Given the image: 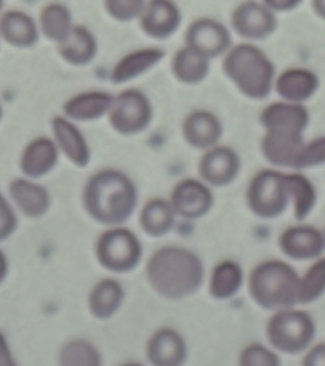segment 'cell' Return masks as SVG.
<instances>
[{
    "label": "cell",
    "instance_id": "cell-22",
    "mask_svg": "<svg viewBox=\"0 0 325 366\" xmlns=\"http://www.w3.org/2000/svg\"><path fill=\"white\" fill-rule=\"evenodd\" d=\"M165 51L160 48L138 49L125 54L114 66L111 71V80L116 84L131 81L141 76L165 57Z\"/></svg>",
    "mask_w": 325,
    "mask_h": 366
},
{
    "label": "cell",
    "instance_id": "cell-24",
    "mask_svg": "<svg viewBox=\"0 0 325 366\" xmlns=\"http://www.w3.org/2000/svg\"><path fill=\"white\" fill-rule=\"evenodd\" d=\"M309 112L301 103L274 102L261 114V122L267 129H287L304 132L309 123Z\"/></svg>",
    "mask_w": 325,
    "mask_h": 366
},
{
    "label": "cell",
    "instance_id": "cell-2",
    "mask_svg": "<svg viewBox=\"0 0 325 366\" xmlns=\"http://www.w3.org/2000/svg\"><path fill=\"white\" fill-rule=\"evenodd\" d=\"M148 280L154 289L170 299H180L197 290L202 280L198 257L184 249L165 248L151 257Z\"/></svg>",
    "mask_w": 325,
    "mask_h": 366
},
{
    "label": "cell",
    "instance_id": "cell-6",
    "mask_svg": "<svg viewBox=\"0 0 325 366\" xmlns=\"http://www.w3.org/2000/svg\"><path fill=\"white\" fill-rule=\"evenodd\" d=\"M291 199L287 174L264 170L251 180L247 190V202L257 216L274 219L284 213Z\"/></svg>",
    "mask_w": 325,
    "mask_h": 366
},
{
    "label": "cell",
    "instance_id": "cell-43",
    "mask_svg": "<svg viewBox=\"0 0 325 366\" xmlns=\"http://www.w3.org/2000/svg\"><path fill=\"white\" fill-rule=\"evenodd\" d=\"M313 9L316 16L325 20V0H313Z\"/></svg>",
    "mask_w": 325,
    "mask_h": 366
},
{
    "label": "cell",
    "instance_id": "cell-3",
    "mask_svg": "<svg viewBox=\"0 0 325 366\" xmlns=\"http://www.w3.org/2000/svg\"><path fill=\"white\" fill-rule=\"evenodd\" d=\"M222 69L238 90L249 99H265L272 91L275 69L267 54L255 45L229 48Z\"/></svg>",
    "mask_w": 325,
    "mask_h": 366
},
{
    "label": "cell",
    "instance_id": "cell-14",
    "mask_svg": "<svg viewBox=\"0 0 325 366\" xmlns=\"http://www.w3.org/2000/svg\"><path fill=\"white\" fill-rule=\"evenodd\" d=\"M239 170L238 154L228 147L214 146L202 157L200 174L207 183L214 186L229 184Z\"/></svg>",
    "mask_w": 325,
    "mask_h": 366
},
{
    "label": "cell",
    "instance_id": "cell-33",
    "mask_svg": "<svg viewBox=\"0 0 325 366\" xmlns=\"http://www.w3.org/2000/svg\"><path fill=\"white\" fill-rule=\"evenodd\" d=\"M325 292V257L316 260L304 277H299V303L315 302Z\"/></svg>",
    "mask_w": 325,
    "mask_h": 366
},
{
    "label": "cell",
    "instance_id": "cell-34",
    "mask_svg": "<svg viewBox=\"0 0 325 366\" xmlns=\"http://www.w3.org/2000/svg\"><path fill=\"white\" fill-rule=\"evenodd\" d=\"M62 365H99V355L93 345L84 340H73L62 348L59 355Z\"/></svg>",
    "mask_w": 325,
    "mask_h": 366
},
{
    "label": "cell",
    "instance_id": "cell-5",
    "mask_svg": "<svg viewBox=\"0 0 325 366\" xmlns=\"http://www.w3.org/2000/svg\"><path fill=\"white\" fill-rule=\"evenodd\" d=\"M316 326L306 312L282 309L274 315L267 326V336L277 350L299 354L313 342Z\"/></svg>",
    "mask_w": 325,
    "mask_h": 366
},
{
    "label": "cell",
    "instance_id": "cell-9",
    "mask_svg": "<svg viewBox=\"0 0 325 366\" xmlns=\"http://www.w3.org/2000/svg\"><path fill=\"white\" fill-rule=\"evenodd\" d=\"M185 43L187 47L211 59L229 50L231 36L227 28L218 20L202 17L188 26Z\"/></svg>",
    "mask_w": 325,
    "mask_h": 366
},
{
    "label": "cell",
    "instance_id": "cell-42",
    "mask_svg": "<svg viewBox=\"0 0 325 366\" xmlns=\"http://www.w3.org/2000/svg\"><path fill=\"white\" fill-rule=\"evenodd\" d=\"M8 270L9 264L7 257L0 250V285L4 282L6 277H7Z\"/></svg>",
    "mask_w": 325,
    "mask_h": 366
},
{
    "label": "cell",
    "instance_id": "cell-10",
    "mask_svg": "<svg viewBox=\"0 0 325 366\" xmlns=\"http://www.w3.org/2000/svg\"><path fill=\"white\" fill-rule=\"evenodd\" d=\"M231 24L239 36L258 40L272 34L278 22L274 11L264 3L247 0L233 11Z\"/></svg>",
    "mask_w": 325,
    "mask_h": 366
},
{
    "label": "cell",
    "instance_id": "cell-19",
    "mask_svg": "<svg viewBox=\"0 0 325 366\" xmlns=\"http://www.w3.org/2000/svg\"><path fill=\"white\" fill-rule=\"evenodd\" d=\"M114 97L104 91H87L68 99L63 111L68 119L76 122H93L110 113Z\"/></svg>",
    "mask_w": 325,
    "mask_h": 366
},
{
    "label": "cell",
    "instance_id": "cell-27",
    "mask_svg": "<svg viewBox=\"0 0 325 366\" xmlns=\"http://www.w3.org/2000/svg\"><path fill=\"white\" fill-rule=\"evenodd\" d=\"M210 60L193 49L185 46L174 54L172 73L180 82L185 84H198L207 76Z\"/></svg>",
    "mask_w": 325,
    "mask_h": 366
},
{
    "label": "cell",
    "instance_id": "cell-32",
    "mask_svg": "<svg viewBox=\"0 0 325 366\" xmlns=\"http://www.w3.org/2000/svg\"><path fill=\"white\" fill-rule=\"evenodd\" d=\"M291 199L295 206V217L299 220L304 219L316 204L315 187L307 177L301 174H287Z\"/></svg>",
    "mask_w": 325,
    "mask_h": 366
},
{
    "label": "cell",
    "instance_id": "cell-38",
    "mask_svg": "<svg viewBox=\"0 0 325 366\" xmlns=\"http://www.w3.org/2000/svg\"><path fill=\"white\" fill-rule=\"evenodd\" d=\"M17 217L14 208L0 193V242L9 239L17 228Z\"/></svg>",
    "mask_w": 325,
    "mask_h": 366
},
{
    "label": "cell",
    "instance_id": "cell-36",
    "mask_svg": "<svg viewBox=\"0 0 325 366\" xmlns=\"http://www.w3.org/2000/svg\"><path fill=\"white\" fill-rule=\"evenodd\" d=\"M325 163V137H318L304 144L301 153L294 166V169L301 170L315 167Z\"/></svg>",
    "mask_w": 325,
    "mask_h": 366
},
{
    "label": "cell",
    "instance_id": "cell-39",
    "mask_svg": "<svg viewBox=\"0 0 325 366\" xmlns=\"http://www.w3.org/2000/svg\"><path fill=\"white\" fill-rule=\"evenodd\" d=\"M302 363L307 366H325L324 343H319V345L314 346L312 349H310L306 356L304 357V360Z\"/></svg>",
    "mask_w": 325,
    "mask_h": 366
},
{
    "label": "cell",
    "instance_id": "cell-44",
    "mask_svg": "<svg viewBox=\"0 0 325 366\" xmlns=\"http://www.w3.org/2000/svg\"><path fill=\"white\" fill-rule=\"evenodd\" d=\"M2 114H3L2 107H1V104H0V122H1Z\"/></svg>",
    "mask_w": 325,
    "mask_h": 366
},
{
    "label": "cell",
    "instance_id": "cell-30",
    "mask_svg": "<svg viewBox=\"0 0 325 366\" xmlns=\"http://www.w3.org/2000/svg\"><path fill=\"white\" fill-rule=\"evenodd\" d=\"M174 223L172 205L162 199H153L143 209L141 224L148 234L160 237L167 233Z\"/></svg>",
    "mask_w": 325,
    "mask_h": 366
},
{
    "label": "cell",
    "instance_id": "cell-37",
    "mask_svg": "<svg viewBox=\"0 0 325 366\" xmlns=\"http://www.w3.org/2000/svg\"><path fill=\"white\" fill-rule=\"evenodd\" d=\"M279 357L275 353L259 345H252L244 349L241 356V365L247 366H278Z\"/></svg>",
    "mask_w": 325,
    "mask_h": 366
},
{
    "label": "cell",
    "instance_id": "cell-16",
    "mask_svg": "<svg viewBox=\"0 0 325 366\" xmlns=\"http://www.w3.org/2000/svg\"><path fill=\"white\" fill-rule=\"evenodd\" d=\"M59 149L47 137H36L29 142L20 157V170L31 179L50 173L58 162Z\"/></svg>",
    "mask_w": 325,
    "mask_h": 366
},
{
    "label": "cell",
    "instance_id": "cell-40",
    "mask_svg": "<svg viewBox=\"0 0 325 366\" xmlns=\"http://www.w3.org/2000/svg\"><path fill=\"white\" fill-rule=\"evenodd\" d=\"M273 11H287L298 7L302 0H262Z\"/></svg>",
    "mask_w": 325,
    "mask_h": 366
},
{
    "label": "cell",
    "instance_id": "cell-7",
    "mask_svg": "<svg viewBox=\"0 0 325 366\" xmlns=\"http://www.w3.org/2000/svg\"><path fill=\"white\" fill-rule=\"evenodd\" d=\"M153 117V105L141 91L135 89L123 91L114 97L108 113L111 127L122 134H135L145 130Z\"/></svg>",
    "mask_w": 325,
    "mask_h": 366
},
{
    "label": "cell",
    "instance_id": "cell-18",
    "mask_svg": "<svg viewBox=\"0 0 325 366\" xmlns=\"http://www.w3.org/2000/svg\"><path fill=\"white\" fill-rule=\"evenodd\" d=\"M210 189L195 179L179 182L172 193L174 211L188 219H195L207 213L212 205Z\"/></svg>",
    "mask_w": 325,
    "mask_h": 366
},
{
    "label": "cell",
    "instance_id": "cell-41",
    "mask_svg": "<svg viewBox=\"0 0 325 366\" xmlns=\"http://www.w3.org/2000/svg\"><path fill=\"white\" fill-rule=\"evenodd\" d=\"M16 365L8 340L5 335L0 332V366H14Z\"/></svg>",
    "mask_w": 325,
    "mask_h": 366
},
{
    "label": "cell",
    "instance_id": "cell-20",
    "mask_svg": "<svg viewBox=\"0 0 325 366\" xmlns=\"http://www.w3.org/2000/svg\"><path fill=\"white\" fill-rule=\"evenodd\" d=\"M0 37L14 47H33L39 39L38 26L24 11H8L0 17Z\"/></svg>",
    "mask_w": 325,
    "mask_h": 366
},
{
    "label": "cell",
    "instance_id": "cell-46",
    "mask_svg": "<svg viewBox=\"0 0 325 366\" xmlns=\"http://www.w3.org/2000/svg\"><path fill=\"white\" fill-rule=\"evenodd\" d=\"M324 237H325V232H324Z\"/></svg>",
    "mask_w": 325,
    "mask_h": 366
},
{
    "label": "cell",
    "instance_id": "cell-12",
    "mask_svg": "<svg viewBox=\"0 0 325 366\" xmlns=\"http://www.w3.org/2000/svg\"><path fill=\"white\" fill-rule=\"evenodd\" d=\"M139 19L140 26L148 36L165 39L178 30L182 14L173 0H148Z\"/></svg>",
    "mask_w": 325,
    "mask_h": 366
},
{
    "label": "cell",
    "instance_id": "cell-31",
    "mask_svg": "<svg viewBox=\"0 0 325 366\" xmlns=\"http://www.w3.org/2000/svg\"><path fill=\"white\" fill-rule=\"evenodd\" d=\"M242 282V272L233 262H225L214 269L210 292L218 299H227L238 292Z\"/></svg>",
    "mask_w": 325,
    "mask_h": 366
},
{
    "label": "cell",
    "instance_id": "cell-45",
    "mask_svg": "<svg viewBox=\"0 0 325 366\" xmlns=\"http://www.w3.org/2000/svg\"><path fill=\"white\" fill-rule=\"evenodd\" d=\"M3 5H4V0H0V11L2 10Z\"/></svg>",
    "mask_w": 325,
    "mask_h": 366
},
{
    "label": "cell",
    "instance_id": "cell-29",
    "mask_svg": "<svg viewBox=\"0 0 325 366\" xmlns=\"http://www.w3.org/2000/svg\"><path fill=\"white\" fill-rule=\"evenodd\" d=\"M124 292L115 280H105L96 285L90 297V307L94 316L105 319L115 313L121 305Z\"/></svg>",
    "mask_w": 325,
    "mask_h": 366
},
{
    "label": "cell",
    "instance_id": "cell-25",
    "mask_svg": "<svg viewBox=\"0 0 325 366\" xmlns=\"http://www.w3.org/2000/svg\"><path fill=\"white\" fill-rule=\"evenodd\" d=\"M59 56L74 66H82L93 61L97 53V41L94 34L82 25H73L71 33L58 43Z\"/></svg>",
    "mask_w": 325,
    "mask_h": 366
},
{
    "label": "cell",
    "instance_id": "cell-26",
    "mask_svg": "<svg viewBox=\"0 0 325 366\" xmlns=\"http://www.w3.org/2000/svg\"><path fill=\"white\" fill-rule=\"evenodd\" d=\"M148 355L153 365H179L185 357V345L175 331L162 329L150 340Z\"/></svg>",
    "mask_w": 325,
    "mask_h": 366
},
{
    "label": "cell",
    "instance_id": "cell-11",
    "mask_svg": "<svg viewBox=\"0 0 325 366\" xmlns=\"http://www.w3.org/2000/svg\"><path fill=\"white\" fill-rule=\"evenodd\" d=\"M302 134L287 129H267L262 142L265 159L276 166L294 168L305 144Z\"/></svg>",
    "mask_w": 325,
    "mask_h": 366
},
{
    "label": "cell",
    "instance_id": "cell-21",
    "mask_svg": "<svg viewBox=\"0 0 325 366\" xmlns=\"http://www.w3.org/2000/svg\"><path fill=\"white\" fill-rule=\"evenodd\" d=\"M11 199L25 216H44L51 207L50 193L44 186L25 179H16L9 186Z\"/></svg>",
    "mask_w": 325,
    "mask_h": 366
},
{
    "label": "cell",
    "instance_id": "cell-35",
    "mask_svg": "<svg viewBox=\"0 0 325 366\" xmlns=\"http://www.w3.org/2000/svg\"><path fill=\"white\" fill-rule=\"evenodd\" d=\"M147 0H104L108 16L119 22H130L139 19Z\"/></svg>",
    "mask_w": 325,
    "mask_h": 366
},
{
    "label": "cell",
    "instance_id": "cell-4",
    "mask_svg": "<svg viewBox=\"0 0 325 366\" xmlns=\"http://www.w3.org/2000/svg\"><path fill=\"white\" fill-rule=\"evenodd\" d=\"M299 277L292 266L281 260H267L251 274V296L262 307L292 308L299 303Z\"/></svg>",
    "mask_w": 325,
    "mask_h": 366
},
{
    "label": "cell",
    "instance_id": "cell-13",
    "mask_svg": "<svg viewBox=\"0 0 325 366\" xmlns=\"http://www.w3.org/2000/svg\"><path fill=\"white\" fill-rule=\"evenodd\" d=\"M279 246L290 259H313L324 252L325 237L321 231L311 226H295L282 233Z\"/></svg>",
    "mask_w": 325,
    "mask_h": 366
},
{
    "label": "cell",
    "instance_id": "cell-17",
    "mask_svg": "<svg viewBox=\"0 0 325 366\" xmlns=\"http://www.w3.org/2000/svg\"><path fill=\"white\" fill-rule=\"evenodd\" d=\"M182 130L185 142L192 147L210 149L221 139L222 125L218 117L210 112L196 110L185 117Z\"/></svg>",
    "mask_w": 325,
    "mask_h": 366
},
{
    "label": "cell",
    "instance_id": "cell-1",
    "mask_svg": "<svg viewBox=\"0 0 325 366\" xmlns=\"http://www.w3.org/2000/svg\"><path fill=\"white\" fill-rule=\"evenodd\" d=\"M136 189L125 174L104 170L94 174L84 191V204L94 219L107 224L125 222L136 204Z\"/></svg>",
    "mask_w": 325,
    "mask_h": 366
},
{
    "label": "cell",
    "instance_id": "cell-28",
    "mask_svg": "<svg viewBox=\"0 0 325 366\" xmlns=\"http://www.w3.org/2000/svg\"><path fill=\"white\" fill-rule=\"evenodd\" d=\"M73 19L68 7L61 3H51L40 14V28L51 41L58 43L68 36L73 29Z\"/></svg>",
    "mask_w": 325,
    "mask_h": 366
},
{
    "label": "cell",
    "instance_id": "cell-23",
    "mask_svg": "<svg viewBox=\"0 0 325 366\" xmlns=\"http://www.w3.org/2000/svg\"><path fill=\"white\" fill-rule=\"evenodd\" d=\"M319 77L312 71L292 68L277 79L276 90L287 102L301 103L311 99L318 91Z\"/></svg>",
    "mask_w": 325,
    "mask_h": 366
},
{
    "label": "cell",
    "instance_id": "cell-8",
    "mask_svg": "<svg viewBox=\"0 0 325 366\" xmlns=\"http://www.w3.org/2000/svg\"><path fill=\"white\" fill-rule=\"evenodd\" d=\"M96 250L102 265L115 272L131 270L141 257L138 239L130 231L121 228L103 234Z\"/></svg>",
    "mask_w": 325,
    "mask_h": 366
},
{
    "label": "cell",
    "instance_id": "cell-15",
    "mask_svg": "<svg viewBox=\"0 0 325 366\" xmlns=\"http://www.w3.org/2000/svg\"><path fill=\"white\" fill-rule=\"evenodd\" d=\"M51 128L59 151L78 167L87 166L91 159L90 147L84 134L71 119L67 117H54Z\"/></svg>",
    "mask_w": 325,
    "mask_h": 366
}]
</instances>
